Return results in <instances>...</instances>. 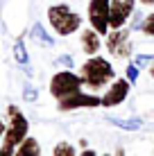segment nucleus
I'll return each mask as SVG.
<instances>
[{"label":"nucleus","instance_id":"obj_1","mask_svg":"<svg viewBox=\"0 0 154 156\" xmlns=\"http://www.w3.org/2000/svg\"><path fill=\"white\" fill-rule=\"evenodd\" d=\"M79 75H82L84 86H88L91 90H98V88H102V86H107L111 79L116 77L113 66L102 57H91L88 61H84Z\"/></svg>","mask_w":154,"mask_h":156},{"label":"nucleus","instance_id":"obj_2","mask_svg":"<svg viewBox=\"0 0 154 156\" xmlns=\"http://www.w3.org/2000/svg\"><path fill=\"white\" fill-rule=\"evenodd\" d=\"M27 129H30V125L25 120V115L14 104H9L7 106V127H5V133H2V149H16L27 138Z\"/></svg>","mask_w":154,"mask_h":156},{"label":"nucleus","instance_id":"obj_3","mask_svg":"<svg viewBox=\"0 0 154 156\" xmlns=\"http://www.w3.org/2000/svg\"><path fill=\"white\" fill-rule=\"evenodd\" d=\"M48 20H50L52 30H55L57 34H61V36H68V34H73V32H77L79 25H82L79 14L73 12L68 5H52V7L48 9Z\"/></svg>","mask_w":154,"mask_h":156},{"label":"nucleus","instance_id":"obj_4","mask_svg":"<svg viewBox=\"0 0 154 156\" xmlns=\"http://www.w3.org/2000/svg\"><path fill=\"white\" fill-rule=\"evenodd\" d=\"M82 86H84L82 75H75L73 70H61V73H55V77L50 79V93L52 98L63 100L73 93H79Z\"/></svg>","mask_w":154,"mask_h":156},{"label":"nucleus","instance_id":"obj_5","mask_svg":"<svg viewBox=\"0 0 154 156\" xmlns=\"http://www.w3.org/2000/svg\"><path fill=\"white\" fill-rule=\"evenodd\" d=\"M111 18V0H91L88 2V20H91L93 30L100 34H109V23Z\"/></svg>","mask_w":154,"mask_h":156},{"label":"nucleus","instance_id":"obj_6","mask_svg":"<svg viewBox=\"0 0 154 156\" xmlns=\"http://www.w3.org/2000/svg\"><path fill=\"white\" fill-rule=\"evenodd\" d=\"M107 50L111 52V55H116V57H120V59H125V57H129V52H131V45H129V30H113L111 34L107 36Z\"/></svg>","mask_w":154,"mask_h":156},{"label":"nucleus","instance_id":"obj_7","mask_svg":"<svg viewBox=\"0 0 154 156\" xmlns=\"http://www.w3.org/2000/svg\"><path fill=\"white\" fill-rule=\"evenodd\" d=\"M102 104V98H98V95H86V93H73L68 95V98L59 100V111H75V109H82V106H86V109H91V106H100Z\"/></svg>","mask_w":154,"mask_h":156},{"label":"nucleus","instance_id":"obj_8","mask_svg":"<svg viewBox=\"0 0 154 156\" xmlns=\"http://www.w3.org/2000/svg\"><path fill=\"white\" fill-rule=\"evenodd\" d=\"M129 88H131V82L129 79H116L113 84L109 86V90L102 95V106H118L123 104L127 100V95H129Z\"/></svg>","mask_w":154,"mask_h":156},{"label":"nucleus","instance_id":"obj_9","mask_svg":"<svg viewBox=\"0 0 154 156\" xmlns=\"http://www.w3.org/2000/svg\"><path fill=\"white\" fill-rule=\"evenodd\" d=\"M134 14V0H111V30H120Z\"/></svg>","mask_w":154,"mask_h":156},{"label":"nucleus","instance_id":"obj_10","mask_svg":"<svg viewBox=\"0 0 154 156\" xmlns=\"http://www.w3.org/2000/svg\"><path fill=\"white\" fill-rule=\"evenodd\" d=\"M82 50L88 57L98 55V50H100V32L98 30H84L82 32Z\"/></svg>","mask_w":154,"mask_h":156},{"label":"nucleus","instance_id":"obj_11","mask_svg":"<svg viewBox=\"0 0 154 156\" xmlns=\"http://www.w3.org/2000/svg\"><path fill=\"white\" fill-rule=\"evenodd\" d=\"M16 156H41V145L36 138H25L23 143L16 147Z\"/></svg>","mask_w":154,"mask_h":156},{"label":"nucleus","instance_id":"obj_12","mask_svg":"<svg viewBox=\"0 0 154 156\" xmlns=\"http://www.w3.org/2000/svg\"><path fill=\"white\" fill-rule=\"evenodd\" d=\"M32 39H34L36 43H41V45H45V48L55 45V41L45 34V30H43V25H41V23H36L34 27H32Z\"/></svg>","mask_w":154,"mask_h":156},{"label":"nucleus","instance_id":"obj_13","mask_svg":"<svg viewBox=\"0 0 154 156\" xmlns=\"http://www.w3.org/2000/svg\"><path fill=\"white\" fill-rule=\"evenodd\" d=\"M107 120L111 122V125L120 127V129H127V131H136V129L143 127V122L138 120V118H131V120H120V118H107Z\"/></svg>","mask_w":154,"mask_h":156},{"label":"nucleus","instance_id":"obj_14","mask_svg":"<svg viewBox=\"0 0 154 156\" xmlns=\"http://www.w3.org/2000/svg\"><path fill=\"white\" fill-rule=\"evenodd\" d=\"M14 57H16V61L20 63V66H25L27 63V50H25V43L23 41H16V45H14Z\"/></svg>","mask_w":154,"mask_h":156},{"label":"nucleus","instance_id":"obj_15","mask_svg":"<svg viewBox=\"0 0 154 156\" xmlns=\"http://www.w3.org/2000/svg\"><path fill=\"white\" fill-rule=\"evenodd\" d=\"M52 156H75V147L70 143H59V145H55Z\"/></svg>","mask_w":154,"mask_h":156},{"label":"nucleus","instance_id":"obj_16","mask_svg":"<svg viewBox=\"0 0 154 156\" xmlns=\"http://www.w3.org/2000/svg\"><path fill=\"white\" fill-rule=\"evenodd\" d=\"M141 30H143V34L154 36V14H150V16H147V18L141 23Z\"/></svg>","mask_w":154,"mask_h":156},{"label":"nucleus","instance_id":"obj_17","mask_svg":"<svg viewBox=\"0 0 154 156\" xmlns=\"http://www.w3.org/2000/svg\"><path fill=\"white\" fill-rule=\"evenodd\" d=\"M136 77H138V66H136V63H129V66H127V79L134 84Z\"/></svg>","mask_w":154,"mask_h":156},{"label":"nucleus","instance_id":"obj_18","mask_svg":"<svg viewBox=\"0 0 154 156\" xmlns=\"http://www.w3.org/2000/svg\"><path fill=\"white\" fill-rule=\"evenodd\" d=\"M23 98L27 100V102H32L36 98V93H34V88H30V86H25V93H23Z\"/></svg>","mask_w":154,"mask_h":156},{"label":"nucleus","instance_id":"obj_19","mask_svg":"<svg viewBox=\"0 0 154 156\" xmlns=\"http://www.w3.org/2000/svg\"><path fill=\"white\" fill-rule=\"evenodd\" d=\"M150 59H154V57H152V55H141L138 59H136V66H143V63H147Z\"/></svg>","mask_w":154,"mask_h":156},{"label":"nucleus","instance_id":"obj_20","mask_svg":"<svg viewBox=\"0 0 154 156\" xmlns=\"http://www.w3.org/2000/svg\"><path fill=\"white\" fill-rule=\"evenodd\" d=\"M59 61H61V63H66V66H73V59H70V57H66V55L59 57Z\"/></svg>","mask_w":154,"mask_h":156},{"label":"nucleus","instance_id":"obj_21","mask_svg":"<svg viewBox=\"0 0 154 156\" xmlns=\"http://www.w3.org/2000/svg\"><path fill=\"white\" fill-rule=\"evenodd\" d=\"M79 156H98V154H95V152H93V149H84V152H82V154H79Z\"/></svg>","mask_w":154,"mask_h":156},{"label":"nucleus","instance_id":"obj_22","mask_svg":"<svg viewBox=\"0 0 154 156\" xmlns=\"http://www.w3.org/2000/svg\"><path fill=\"white\" fill-rule=\"evenodd\" d=\"M141 2H145V5H152V2H154V0H141Z\"/></svg>","mask_w":154,"mask_h":156},{"label":"nucleus","instance_id":"obj_23","mask_svg":"<svg viewBox=\"0 0 154 156\" xmlns=\"http://www.w3.org/2000/svg\"><path fill=\"white\" fill-rule=\"evenodd\" d=\"M150 75H152V77H154V63H152V68H150Z\"/></svg>","mask_w":154,"mask_h":156}]
</instances>
